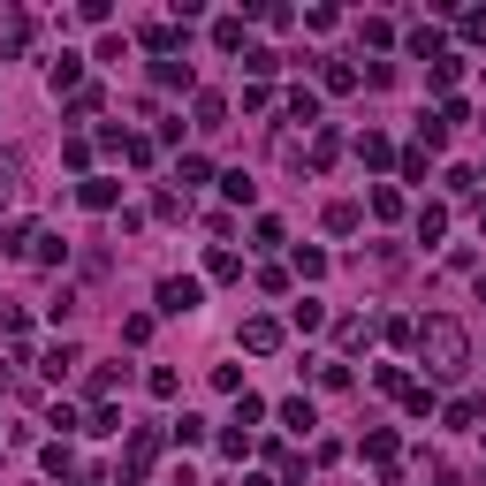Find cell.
Here are the masks:
<instances>
[{"label":"cell","mask_w":486,"mask_h":486,"mask_svg":"<svg viewBox=\"0 0 486 486\" xmlns=\"http://www.w3.org/2000/svg\"><path fill=\"white\" fill-rule=\"evenodd\" d=\"M357 160H365V167H388V160H395V144L380 137V130H365V137H357Z\"/></svg>","instance_id":"7"},{"label":"cell","mask_w":486,"mask_h":486,"mask_svg":"<svg viewBox=\"0 0 486 486\" xmlns=\"http://www.w3.org/2000/svg\"><path fill=\"white\" fill-rule=\"evenodd\" d=\"M456 76H463V61H456V54H441V61H433V92H449Z\"/></svg>","instance_id":"31"},{"label":"cell","mask_w":486,"mask_h":486,"mask_svg":"<svg viewBox=\"0 0 486 486\" xmlns=\"http://www.w3.org/2000/svg\"><path fill=\"white\" fill-rule=\"evenodd\" d=\"M479 411H486L479 395H456V403H449V426H456V433H471V426H479Z\"/></svg>","instance_id":"14"},{"label":"cell","mask_w":486,"mask_h":486,"mask_svg":"<svg viewBox=\"0 0 486 486\" xmlns=\"http://www.w3.org/2000/svg\"><path fill=\"white\" fill-rule=\"evenodd\" d=\"M479 236H486V205H479Z\"/></svg>","instance_id":"34"},{"label":"cell","mask_w":486,"mask_h":486,"mask_svg":"<svg viewBox=\"0 0 486 486\" xmlns=\"http://www.w3.org/2000/svg\"><path fill=\"white\" fill-rule=\"evenodd\" d=\"M198 297H205V282H190V273H167V282H160V312H175V320L198 312Z\"/></svg>","instance_id":"2"},{"label":"cell","mask_w":486,"mask_h":486,"mask_svg":"<svg viewBox=\"0 0 486 486\" xmlns=\"http://www.w3.org/2000/svg\"><path fill=\"white\" fill-rule=\"evenodd\" d=\"M426 167H433V144H411V153H403V175L426 183Z\"/></svg>","instance_id":"24"},{"label":"cell","mask_w":486,"mask_h":486,"mask_svg":"<svg viewBox=\"0 0 486 486\" xmlns=\"http://www.w3.org/2000/svg\"><path fill=\"white\" fill-rule=\"evenodd\" d=\"M144 46H153V54H175L183 31H175V24H144Z\"/></svg>","instance_id":"17"},{"label":"cell","mask_w":486,"mask_h":486,"mask_svg":"<svg viewBox=\"0 0 486 486\" xmlns=\"http://www.w3.org/2000/svg\"><path fill=\"white\" fill-rule=\"evenodd\" d=\"M76 198H84V205H92V213H107V205L122 198V190H114L107 175H92V183H84V190H76Z\"/></svg>","instance_id":"9"},{"label":"cell","mask_w":486,"mask_h":486,"mask_svg":"<svg viewBox=\"0 0 486 486\" xmlns=\"http://www.w3.org/2000/svg\"><path fill=\"white\" fill-rule=\"evenodd\" d=\"M334 342H342V350H365L372 327H365V320H342V327H334Z\"/></svg>","instance_id":"26"},{"label":"cell","mask_w":486,"mask_h":486,"mask_svg":"<svg viewBox=\"0 0 486 486\" xmlns=\"http://www.w3.org/2000/svg\"><path fill=\"white\" fill-rule=\"evenodd\" d=\"M418 365H426L433 380H456L463 365H471V334H463V320H426L418 327Z\"/></svg>","instance_id":"1"},{"label":"cell","mask_w":486,"mask_h":486,"mask_svg":"<svg viewBox=\"0 0 486 486\" xmlns=\"http://www.w3.org/2000/svg\"><path fill=\"white\" fill-rule=\"evenodd\" d=\"M24 38H31V24H24V15H15V8H0V46L15 54V46H24Z\"/></svg>","instance_id":"15"},{"label":"cell","mask_w":486,"mask_h":486,"mask_svg":"<svg viewBox=\"0 0 486 486\" xmlns=\"http://www.w3.org/2000/svg\"><path fill=\"white\" fill-rule=\"evenodd\" d=\"M320 76H327V92H357V69H350V61H327Z\"/></svg>","instance_id":"23"},{"label":"cell","mask_w":486,"mask_h":486,"mask_svg":"<svg viewBox=\"0 0 486 486\" xmlns=\"http://www.w3.org/2000/svg\"><path fill=\"white\" fill-rule=\"evenodd\" d=\"M365 463H380V479H395V463H403V441H395L388 426L365 433Z\"/></svg>","instance_id":"4"},{"label":"cell","mask_w":486,"mask_h":486,"mask_svg":"<svg viewBox=\"0 0 486 486\" xmlns=\"http://www.w3.org/2000/svg\"><path fill=\"white\" fill-rule=\"evenodd\" d=\"M114 380H122L114 365H92V380H84V395H99V403H107V395H114Z\"/></svg>","instance_id":"20"},{"label":"cell","mask_w":486,"mask_h":486,"mask_svg":"<svg viewBox=\"0 0 486 486\" xmlns=\"http://www.w3.org/2000/svg\"><path fill=\"white\" fill-rule=\"evenodd\" d=\"M449 236V213H441V205H426V213H418V243H441Z\"/></svg>","instance_id":"16"},{"label":"cell","mask_w":486,"mask_h":486,"mask_svg":"<svg viewBox=\"0 0 486 486\" xmlns=\"http://www.w3.org/2000/svg\"><path fill=\"white\" fill-rule=\"evenodd\" d=\"M205 273H213V282H236V273H243V259H236L228 243H213V259H205Z\"/></svg>","instance_id":"13"},{"label":"cell","mask_w":486,"mask_h":486,"mask_svg":"<svg viewBox=\"0 0 486 486\" xmlns=\"http://www.w3.org/2000/svg\"><path fill=\"white\" fill-rule=\"evenodd\" d=\"M69 365H76V342H54V350H46V380H61Z\"/></svg>","instance_id":"30"},{"label":"cell","mask_w":486,"mask_h":486,"mask_svg":"<svg viewBox=\"0 0 486 486\" xmlns=\"http://www.w3.org/2000/svg\"><path fill=\"white\" fill-rule=\"evenodd\" d=\"M228 122V99L221 92H198V130H221Z\"/></svg>","instance_id":"12"},{"label":"cell","mask_w":486,"mask_h":486,"mask_svg":"<svg viewBox=\"0 0 486 486\" xmlns=\"http://www.w3.org/2000/svg\"><path fill=\"white\" fill-rule=\"evenodd\" d=\"M259 418H266V403H259V395H236V418H228V426H243V433H251Z\"/></svg>","instance_id":"21"},{"label":"cell","mask_w":486,"mask_h":486,"mask_svg":"<svg viewBox=\"0 0 486 486\" xmlns=\"http://www.w3.org/2000/svg\"><path fill=\"white\" fill-rule=\"evenodd\" d=\"M221 190H228V198H236V205H251V190H259V183H251L243 167H228V175H221Z\"/></svg>","instance_id":"27"},{"label":"cell","mask_w":486,"mask_h":486,"mask_svg":"<svg viewBox=\"0 0 486 486\" xmlns=\"http://www.w3.org/2000/svg\"><path fill=\"white\" fill-rule=\"evenodd\" d=\"M372 213H380V221H395V213H403V190L380 183V190H372Z\"/></svg>","instance_id":"29"},{"label":"cell","mask_w":486,"mask_h":486,"mask_svg":"<svg viewBox=\"0 0 486 486\" xmlns=\"http://www.w3.org/2000/svg\"><path fill=\"white\" fill-rule=\"evenodd\" d=\"M46 84H54V92H76V54H61V61H46Z\"/></svg>","instance_id":"18"},{"label":"cell","mask_w":486,"mask_h":486,"mask_svg":"<svg viewBox=\"0 0 486 486\" xmlns=\"http://www.w3.org/2000/svg\"><path fill=\"white\" fill-rule=\"evenodd\" d=\"M411 54H433V61H441V31H433V24H418V31H411Z\"/></svg>","instance_id":"32"},{"label":"cell","mask_w":486,"mask_h":486,"mask_svg":"<svg viewBox=\"0 0 486 486\" xmlns=\"http://www.w3.org/2000/svg\"><path fill=\"white\" fill-rule=\"evenodd\" d=\"M282 426H289V433H312L320 418H312V403H304V395H289V403H282Z\"/></svg>","instance_id":"10"},{"label":"cell","mask_w":486,"mask_h":486,"mask_svg":"<svg viewBox=\"0 0 486 486\" xmlns=\"http://www.w3.org/2000/svg\"><path fill=\"white\" fill-rule=\"evenodd\" d=\"M289 320H297V327L312 334V327H320V320H327V304H320V297H304V304H289Z\"/></svg>","instance_id":"25"},{"label":"cell","mask_w":486,"mask_h":486,"mask_svg":"<svg viewBox=\"0 0 486 486\" xmlns=\"http://www.w3.org/2000/svg\"><path fill=\"white\" fill-rule=\"evenodd\" d=\"M456 31L471 38V46H486V8H463V15H456Z\"/></svg>","instance_id":"28"},{"label":"cell","mask_w":486,"mask_h":486,"mask_svg":"<svg viewBox=\"0 0 486 486\" xmlns=\"http://www.w3.org/2000/svg\"><path fill=\"white\" fill-rule=\"evenodd\" d=\"M46 479H61V486L76 479V449H69V441H54V449H46Z\"/></svg>","instance_id":"8"},{"label":"cell","mask_w":486,"mask_h":486,"mask_svg":"<svg viewBox=\"0 0 486 486\" xmlns=\"http://www.w3.org/2000/svg\"><path fill=\"white\" fill-rule=\"evenodd\" d=\"M289 114H297V122H304V130H312V122H320V99H312V92H304V84H297V92H289Z\"/></svg>","instance_id":"22"},{"label":"cell","mask_w":486,"mask_h":486,"mask_svg":"<svg viewBox=\"0 0 486 486\" xmlns=\"http://www.w3.org/2000/svg\"><path fill=\"white\" fill-rule=\"evenodd\" d=\"M243 350L251 357H273V350H282V320H243Z\"/></svg>","instance_id":"5"},{"label":"cell","mask_w":486,"mask_h":486,"mask_svg":"<svg viewBox=\"0 0 486 486\" xmlns=\"http://www.w3.org/2000/svg\"><path fill=\"white\" fill-rule=\"evenodd\" d=\"M243 486H282V479H243Z\"/></svg>","instance_id":"33"},{"label":"cell","mask_w":486,"mask_h":486,"mask_svg":"<svg viewBox=\"0 0 486 486\" xmlns=\"http://www.w3.org/2000/svg\"><path fill=\"white\" fill-rule=\"evenodd\" d=\"M243 69L251 76H273V69H282V54H273V46H243Z\"/></svg>","instance_id":"19"},{"label":"cell","mask_w":486,"mask_h":486,"mask_svg":"<svg viewBox=\"0 0 486 486\" xmlns=\"http://www.w3.org/2000/svg\"><path fill=\"white\" fill-rule=\"evenodd\" d=\"M160 463V426H137L130 433V463H122V479H144Z\"/></svg>","instance_id":"3"},{"label":"cell","mask_w":486,"mask_h":486,"mask_svg":"<svg viewBox=\"0 0 486 486\" xmlns=\"http://www.w3.org/2000/svg\"><path fill=\"white\" fill-rule=\"evenodd\" d=\"M24 259H38V266H54V259H69V243H61L54 228H31V251H24Z\"/></svg>","instance_id":"6"},{"label":"cell","mask_w":486,"mask_h":486,"mask_svg":"<svg viewBox=\"0 0 486 486\" xmlns=\"http://www.w3.org/2000/svg\"><path fill=\"white\" fill-rule=\"evenodd\" d=\"M213 46H221V54H243V15H221V24H213Z\"/></svg>","instance_id":"11"}]
</instances>
